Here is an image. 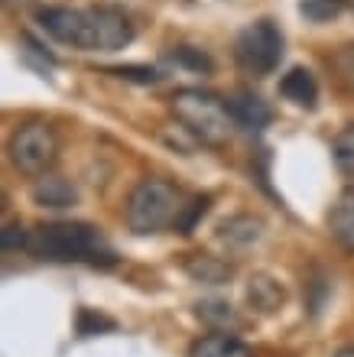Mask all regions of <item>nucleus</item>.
Instances as JSON below:
<instances>
[{
	"instance_id": "20",
	"label": "nucleus",
	"mask_w": 354,
	"mask_h": 357,
	"mask_svg": "<svg viewBox=\"0 0 354 357\" xmlns=\"http://www.w3.org/2000/svg\"><path fill=\"white\" fill-rule=\"evenodd\" d=\"M172 62L182 68H192V72H202V75H208L212 72V59L202 52V49H192V46H176V52H172Z\"/></svg>"
},
{
	"instance_id": "10",
	"label": "nucleus",
	"mask_w": 354,
	"mask_h": 357,
	"mask_svg": "<svg viewBox=\"0 0 354 357\" xmlns=\"http://www.w3.org/2000/svg\"><path fill=\"white\" fill-rule=\"evenodd\" d=\"M328 231H332V237L345 250L354 254V185L345 188L338 195V202L332 205V211H328Z\"/></svg>"
},
{
	"instance_id": "22",
	"label": "nucleus",
	"mask_w": 354,
	"mask_h": 357,
	"mask_svg": "<svg viewBox=\"0 0 354 357\" xmlns=\"http://www.w3.org/2000/svg\"><path fill=\"white\" fill-rule=\"evenodd\" d=\"M23 62H27V66H36L39 72L46 75L49 68L56 66V56H52V52H46V49L39 46L33 36H23Z\"/></svg>"
},
{
	"instance_id": "13",
	"label": "nucleus",
	"mask_w": 354,
	"mask_h": 357,
	"mask_svg": "<svg viewBox=\"0 0 354 357\" xmlns=\"http://www.w3.org/2000/svg\"><path fill=\"white\" fill-rule=\"evenodd\" d=\"M260 227H263L260 218L234 215V218H228V221L218 225V237H221L224 244H231V247H247V244H253V241L260 237Z\"/></svg>"
},
{
	"instance_id": "4",
	"label": "nucleus",
	"mask_w": 354,
	"mask_h": 357,
	"mask_svg": "<svg viewBox=\"0 0 354 357\" xmlns=\"http://www.w3.org/2000/svg\"><path fill=\"white\" fill-rule=\"evenodd\" d=\"M234 59L253 78H267L270 72H276L283 59V33L276 29V23L257 20L251 26H244L234 39Z\"/></svg>"
},
{
	"instance_id": "7",
	"label": "nucleus",
	"mask_w": 354,
	"mask_h": 357,
	"mask_svg": "<svg viewBox=\"0 0 354 357\" xmlns=\"http://www.w3.org/2000/svg\"><path fill=\"white\" fill-rule=\"evenodd\" d=\"M91 52H117L133 43V23L114 7H91Z\"/></svg>"
},
{
	"instance_id": "9",
	"label": "nucleus",
	"mask_w": 354,
	"mask_h": 357,
	"mask_svg": "<svg viewBox=\"0 0 354 357\" xmlns=\"http://www.w3.org/2000/svg\"><path fill=\"white\" fill-rule=\"evenodd\" d=\"M280 94L286 98V101H293L296 107H306V111H312L318 101V85H316V75L309 72V68H289L286 75H283L280 82Z\"/></svg>"
},
{
	"instance_id": "5",
	"label": "nucleus",
	"mask_w": 354,
	"mask_h": 357,
	"mask_svg": "<svg viewBox=\"0 0 354 357\" xmlns=\"http://www.w3.org/2000/svg\"><path fill=\"white\" fill-rule=\"evenodd\" d=\"M59 156V137L56 130L43 121L23 123L13 137H10V162L17 166L23 176H46Z\"/></svg>"
},
{
	"instance_id": "2",
	"label": "nucleus",
	"mask_w": 354,
	"mask_h": 357,
	"mask_svg": "<svg viewBox=\"0 0 354 357\" xmlns=\"http://www.w3.org/2000/svg\"><path fill=\"white\" fill-rule=\"evenodd\" d=\"M169 111L182 123V130H189L205 146H224L231 140V111H228V101H221L218 94L202 91V88H182L169 98Z\"/></svg>"
},
{
	"instance_id": "19",
	"label": "nucleus",
	"mask_w": 354,
	"mask_h": 357,
	"mask_svg": "<svg viewBox=\"0 0 354 357\" xmlns=\"http://www.w3.org/2000/svg\"><path fill=\"white\" fill-rule=\"evenodd\" d=\"M208 205H212V198H208V195L189 198V202H186V211H182V218H179V225H176L179 234H192V231H196V225L202 221V218H205Z\"/></svg>"
},
{
	"instance_id": "11",
	"label": "nucleus",
	"mask_w": 354,
	"mask_h": 357,
	"mask_svg": "<svg viewBox=\"0 0 354 357\" xmlns=\"http://www.w3.org/2000/svg\"><path fill=\"white\" fill-rule=\"evenodd\" d=\"M75 198H78L75 185L62 176H49L46 172V176H39L36 185H33V202L43 208H68V205H75Z\"/></svg>"
},
{
	"instance_id": "3",
	"label": "nucleus",
	"mask_w": 354,
	"mask_h": 357,
	"mask_svg": "<svg viewBox=\"0 0 354 357\" xmlns=\"http://www.w3.org/2000/svg\"><path fill=\"white\" fill-rule=\"evenodd\" d=\"M186 195L166 178H143L127 198V225L133 234H159L179 225Z\"/></svg>"
},
{
	"instance_id": "16",
	"label": "nucleus",
	"mask_w": 354,
	"mask_h": 357,
	"mask_svg": "<svg viewBox=\"0 0 354 357\" xmlns=\"http://www.w3.org/2000/svg\"><path fill=\"white\" fill-rule=\"evenodd\" d=\"M328 66H332V72H335L338 85L354 94V43L335 49V52H332V59H328Z\"/></svg>"
},
{
	"instance_id": "25",
	"label": "nucleus",
	"mask_w": 354,
	"mask_h": 357,
	"mask_svg": "<svg viewBox=\"0 0 354 357\" xmlns=\"http://www.w3.org/2000/svg\"><path fill=\"white\" fill-rule=\"evenodd\" d=\"M111 328H114L111 319H101V315H94L91 309L78 312V335H98V331H111Z\"/></svg>"
},
{
	"instance_id": "12",
	"label": "nucleus",
	"mask_w": 354,
	"mask_h": 357,
	"mask_svg": "<svg viewBox=\"0 0 354 357\" xmlns=\"http://www.w3.org/2000/svg\"><path fill=\"white\" fill-rule=\"evenodd\" d=\"M189 357H253V351L241 338L228 335V331H214V335L198 338L189 348Z\"/></svg>"
},
{
	"instance_id": "1",
	"label": "nucleus",
	"mask_w": 354,
	"mask_h": 357,
	"mask_svg": "<svg viewBox=\"0 0 354 357\" xmlns=\"http://www.w3.org/2000/svg\"><path fill=\"white\" fill-rule=\"evenodd\" d=\"M29 250L39 260L52 264H88V266H114L117 250H114L104 234L82 221H52L39 225L29 237Z\"/></svg>"
},
{
	"instance_id": "15",
	"label": "nucleus",
	"mask_w": 354,
	"mask_h": 357,
	"mask_svg": "<svg viewBox=\"0 0 354 357\" xmlns=\"http://www.w3.org/2000/svg\"><path fill=\"white\" fill-rule=\"evenodd\" d=\"M247 302H251L253 309H260V312L280 309V302H283L280 282H273L270 276H253L251 286H247Z\"/></svg>"
},
{
	"instance_id": "8",
	"label": "nucleus",
	"mask_w": 354,
	"mask_h": 357,
	"mask_svg": "<svg viewBox=\"0 0 354 357\" xmlns=\"http://www.w3.org/2000/svg\"><path fill=\"white\" fill-rule=\"evenodd\" d=\"M228 111H231L234 127L244 133H260V130H267L273 121L270 104L253 91H237L231 101H228Z\"/></svg>"
},
{
	"instance_id": "21",
	"label": "nucleus",
	"mask_w": 354,
	"mask_h": 357,
	"mask_svg": "<svg viewBox=\"0 0 354 357\" xmlns=\"http://www.w3.org/2000/svg\"><path fill=\"white\" fill-rule=\"evenodd\" d=\"M332 153H335L338 169H341V172H354V123H351V127H345V130L335 137Z\"/></svg>"
},
{
	"instance_id": "26",
	"label": "nucleus",
	"mask_w": 354,
	"mask_h": 357,
	"mask_svg": "<svg viewBox=\"0 0 354 357\" xmlns=\"http://www.w3.org/2000/svg\"><path fill=\"white\" fill-rule=\"evenodd\" d=\"M335 357H354V348H341Z\"/></svg>"
},
{
	"instance_id": "18",
	"label": "nucleus",
	"mask_w": 354,
	"mask_h": 357,
	"mask_svg": "<svg viewBox=\"0 0 354 357\" xmlns=\"http://www.w3.org/2000/svg\"><path fill=\"white\" fill-rule=\"evenodd\" d=\"M198 319H205L208 325H218V328H234V325H241V319L234 315V309L228 302H198Z\"/></svg>"
},
{
	"instance_id": "17",
	"label": "nucleus",
	"mask_w": 354,
	"mask_h": 357,
	"mask_svg": "<svg viewBox=\"0 0 354 357\" xmlns=\"http://www.w3.org/2000/svg\"><path fill=\"white\" fill-rule=\"evenodd\" d=\"M345 7H348V0H302V3H299V13H302L309 23H328V20H335Z\"/></svg>"
},
{
	"instance_id": "24",
	"label": "nucleus",
	"mask_w": 354,
	"mask_h": 357,
	"mask_svg": "<svg viewBox=\"0 0 354 357\" xmlns=\"http://www.w3.org/2000/svg\"><path fill=\"white\" fill-rule=\"evenodd\" d=\"M0 247H3V254L29 247V234H27V227H23V225H7V227H3V234H0Z\"/></svg>"
},
{
	"instance_id": "23",
	"label": "nucleus",
	"mask_w": 354,
	"mask_h": 357,
	"mask_svg": "<svg viewBox=\"0 0 354 357\" xmlns=\"http://www.w3.org/2000/svg\"><path fill=\"white\" fill-rule=\"evenodd\" d=\"M108 72L117 78H127V82H137V85H156L159 82V72L149 66H121V68H108Z\"/></svg>"
},
{
	"instance_id": "14",
	"label": "nucleus",
	"mask_w": 354,
	"mask_h": 357,
	"mask_svg": "<svg viewBox=\"0 0 354 357\" xmlns=\"http://www.w3.org/2000/svg\"><path fill=\"white\" fill-rule=\"evenodd\" d=\"M186 273L196 282H208V286H218V282L231 280V266L224 264V260H218V257H208V254L189 257V260H186Z\"/></svg>"
},
{
	"instance_id": "6",
	"label": "nucleus",
	"mask_w": 354,
	"mask_h": 357,
	"mask_svg": "<svg viewBox=\"0 0 354 357\" xmlns=\"http://www.w3.org/2000/svg\"><path fill=\"white\" fill-rule=\"evenodd\" d=\"M39 26L49 36L62 43V46L88 49L91 52V23H88V10H68V7H43L36 13Z\"/></svg>"
}]
</instances>
